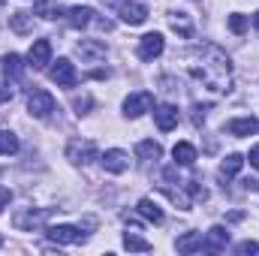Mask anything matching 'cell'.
Returning <instances> with one entry per match:
<instances>
[{"label": "cell", "instance_id": "1", "mask_svg": "<svg viewBox=\"0 0 259 256\" xmlns=\"http://www.w3.org/2000/svg\"><path fill=\"white\" fill-rule=\"evenodd\" d=\"M193 78H199L208 91L214 94H226L232 88V64H229V55L217 46H205L199 61L190 64Z\"/></svg>", "mask_w": 259, "mask_h": 256}, {"label": "cell", "instance_id": "2", "mask_svg": "<svg viewBox=\"0 0 259 256\" xmlns=\"http://www.w3.org/2000/svg\"><path fill=\"white\" fill-rule=\"evenodd\" d=\"M55 97L49 94V91H33L30 94V100H27V112L33 115V118H39V121H46V118H52V112H55Z\"/></svg>", "mask_w": 259, "mask_h": 256}, {"label": "cell", "instance_id": "3", "mask_svg": "<svg viewBox=\"0 0 259 256\" xmlns=\"http://www.w3.org/2000/svg\"><path fill=\"white\" fill-rule=\"evenodd\" d=\"M151 109H154V97L148 91H136V94H130L127 100H124V115L127 118H142Z\"/></svg>", "mask_w": 259, "mask_h": 256}, {"label": "cell", "instance_id": "4", "mask_svg": "<svg viewBox=\"0 0 259 256\" xmlns=\"http://www.w3.org/2000/svg\"><path fill=\"white\" fill-rule=\"evenodd\" d=\"M49 75H52V81H55L58 88H75V84H78V72H75V66L69 64L66 58H61L58 64L52 66Z\"/></svg>", "mask_w": 259, "mask_h": 256}, {"label": "cell", "instance_id": "5", "mask_svg": "<svg viewBox=\"0 0 259 256\" xmlns=\"http://www.w3.org/2000/svg\"><path fill=\"white\" fill-rule=\"evenodd\" d=\"M163 49H166L163 33H145V36L139 39V58H142V61H154V58H160Z\"/></svg>", "mask_w": 259, "mask_h": 256}, {"label": "cell", "instance_id": "6", "mask_svg": "<svg viewBox=\"0 0 259 256\" xmlns=\"http://www.w3.org/2000/svg\"><path fill=\"white\" fill-rule=\"evenodd\" d=\"M226 244H229V229L226 226H211L205 232V238H202L205 253H220V250H226Z\"/></svg>", "mask_w": 259, "mask_h": 256}, {"label": "cell", "instance_id": "7", "mask_svg": "<svg viewBox=\"0 0 259 256\" xmlns=\"http://www.w3.org/2000/svg\"><path fill=\"white\" fill-rule=\"evenodd\" d=\"M49 64H52V42H49V39H36V42L30 46V52H27V66L46 69Z\"/></svg>", "mask_w": 259, "mask_h": 256}, {"label": "cell", "instance_id": "8", "mask_svg": "<svg viewBox=\"0 0 259 256\" xmlns=\"http://www.w3.org/2000/svg\"><path fill=\"white\" fill-rule=\"evenodd\" d=\"M66 160L88 166V163L97 160V145H94V142H72V145L66 148Z\"/></svg>", "mask_w": 259, "mask_h": 256}, {"label": "cell", "instance_id": "9", "mask_svg": "<svg viewBox=\"0 0 259 256\" xmlns=\"http://www.w3.org/2000/svg\"><path fill=\"white\" fill-rule=\"evenodd\" d=\"M100 163H103V169H106V172H112V175H121V172H127L130 157H127V151H121V148H112V151H106V154L100 157Z\"/></svg>", "mask_w": 259, "mask_h": 256}, {"label": "cell", "instance_id": "10", "mask_svg": "<svg viewBox=\"0 0 259 256\" xmlns=\"http://www.w3.org/2000/svg\"><path fill=\"white\" fill-rule=\"evenodd\" d=\"M46 235H49V241H55V244H78V241H81V232H78L75 226H66V223L49 226Z\"/></svg>", "mask_w": 259, "mask_h": 256}, {"label": "cell", "instance_id": "11", "mask_svg": "<svg viewBox=\"0 0 259 256\" xmlns=\"http://www.w3.org/2000/svg\"><path fill=\"white\" fill-rule=\"evenodd\" d=\"M154 121H157V127L163 130V133H169L172 127H178V109L172 103H160L154 109Z\"/></svg>", "mask_w": 259, "mask_h": 256}, {"label": "cell", "instance_id": "12", "mask_svg": "<svg viewBox=\"0 0 259 256\" xmlns=\"http://www.w3.org/2000/svg\"><path fill=\"white\" fill-rule=\"evenodd\" d=\"M46 214H49V211H33V208H27V211H18V214L12 217V223H15V229L30 232V229H36V226L46 220Z\"/></svg>", "mask_w": 259, "mask_h": 256}, {"label": "cell", "instance_id": "13", "mask_svg": "<svg viewBox=\"0 0 259 256\" xmlns=\"http://www.w3.org/2000/svg\"><path fill=\"white\" fill-rule=\"evenodd\" d=\"M118 15H121V21H127V24H142V21L148 18V6H145V3H136V0H130V3H121Z\"/></svg>", "mask_w": 259, "mask_h": 256}, {"label": "cell", "instance_id": "14", "mask_svg": "<svg viewBox=\"0 0 259 256\" xmlns=\"http://www.w3.org/2000/svg\"><path fill=\"white\" fill-rule=\"evenodd\" d=\"M66 21H69V27H88L94 21V9L91 6H72V9H66Z\"/></svg>", "mask_w": 259, "mask_h": 256}, {"label": "cell", "instance_id": "15", "mask_svg": "<svg viewBox=\"0 0 259 256\" xmlns=\"http://www.w3.org/2000/svg\"><path fill=\"white\" fill-rule=\"evenodd\" d=\"M136 157H139V160H145V163H151V160H160V157H163V148H160V142L145 139V142H139V145H136Z\"/></svg>", "mask_w": 259, "mask_h": 256}, {"label": "cell", "instance_id": "16", "mask_svg": "<svg viewBox=\"0 0 259 256\" xmlns=\"http://www.w3.org/2000/svg\"><path fill=\"white\" fill-rule=\"evenodd\" d=\"M226 130H229L232 136H253L259 130V121L256 118H232V121L226 124Z\"/></svg>", "mask_w": 259, "mask_h": 256}, {"label": "cell", "instance_id": "17", "mask_svg": "<svg viewBox=\"0 0 259 256\" xmlns=\"http://www.w3.org/2000/svg\"><path fill=\"white\" fill-rule=\"evenodd\" d=\"M78 55L84 61H100V58H106V46L97 42V39H81L78 42Z\"/></svg>", "mask_w": 259, "mask_h": 256}, {"label": "cell", "instance_id": "18", "mask_svg": "<svg viewBox=\"0 0 259 256\" xmlns=\"http://www.w3.org/2000/svg\"><path fill=\"white\" fill-rule=\"evenodd\" d=\"M241 166H244V157H241V154H229V157L220 163V181L235 178V175L241 172Z\"/></svg>", "mask_w": 259, "mask_h": 256}, {"label": "cell", "instance_id": "19", "mask_svg": "<svg viewBox=\"0 0 259 256\" xmlns=\"http://www.w3.org/2000/svg\"><path fill=\"white\" fill-rule=\"evenodd\" d=\"M172 157H175L178 166H193L196 163V148L190 142H178V145L172 148Z\"/></svg>", "mask_w": 259, "mask_h": 256}, {"label": "cell", "instance_id": "20", "mask_svg": "<svg viewBox=\"0 0 259 256\" xmlns=\"http://www.w3.org/2000/svg\"><path fill=\"white\" fill-rule=\"evenodd\" d=\"M139 214L145 217V220H151V223H163V208L154 202V199H139Z\"/></svg>", "mask_w": 259, "mask_h": 256}, {"label": "cell", "instance_id": "21", "mask_svg": "<svg viewBox=\"0 0 259 256\" xmlns=\"http://www.w3.org/2000/svg\"><path fill=\"white\" fill-rule=\"evenodd\" d=\"M169 21H172V27H175L181 36H190V33H193V21H190V12H184V9H175Z\"/></svg>", "mask_w": 259, "mask_h": 256}, {"label": "cell", "instance_id": "22", "mask_svg": "<svg viewBox=\"0 0 259 256\" xmlns=\"http://www.w3.org/2000/svg\"><path fill=\"white\" fill-rule=\"evenodd\" d=\"M178 253H196V250H202V235L199 232H187V235H181L178 238Z\"/></svg>", "mask_w": 259, "mask_h": 256}, {"label": "cell", "instance_id": "23", "mask_svg": "<svg viewBox=\"0 0 259 256\" xmlns=\"http://www.w3.org/2000/svg\"><path fill=\"white\" fill-rule=\"evenodd\" d=\"M30 18H33V15H27V12H12V15H9V27H12L15 33H27V30L33 27Z\"/></svg>", "mask_w": 259, "mask_h": 256}, {"label": "cell", "instance_id": "24", "mask_svg": "<svg viewBox=\"0 0 259 256\" xmlns=\"http://www.w3.org/2000/svg\"><path fill=\"white\" fill-rule=\"evenodd\" d=\"M124 247H127V250H136V253H148V250H151V241H145V238L136 235V229H133V232L124 235Z\"/></svg>", "mask_w": 259, "mask_h": 256}, {"label": "cell", "instance_id": "25", "mask_svg": "<svg viewBox=\"0 0 259 256\" xmlns=\"http://www.w3.org/2000/svg\"><path fill=\"white\" fill-rule=\"evenodd\" d=\"M18 151V136L9 130H0V157H9Z\"/></svg>", "mask_w": 259, "mask_h": 256}, {"label": "cell", "instance_id": "26", "mask_svg": "<svg viewBox=\"0 0 259 256\" xmlns=\"http://www.w3.org/2000/svg\"><path fill=\"white\" fill-rule=\"evenodd\" d=\"M21 69H24V64H21V58H18V55H6V58H3V72H6V75L18 78V75H21Z\"/></svg>", "mask_w": 259, "mask_h": 256}, {"label": "cell", "instance_id": "27", "mask_svg": "<svg viewBox=\"0 0 259 256\" xmlns=\"http://www.w3.org/2000/svg\"><path fill=\"white\" fill-rule=\"evenodd\" d=\"M33 15L55 18V15H61V6H55V3H36V6H33Z\"/></svg>", "mask_w": 259, "mask_h": 256}, {"label": "cell", "instance_id": "28", "mask_svg": "<svg viewBox=\"0 0 259 256\" xmlns=\"http://www.w3.org/2000/svg\"><path fill=\"white\" fill-rule=\"evenodd\" d=\"M229 30H232V33H244V30H247V18H244L241 12L229 15Z\"/></svg>", "mask_w": 259, "mask_h": 256}, {"label": "cell", "instance_id": "29", "mask_svg": "<svg viewBox=\"0 0 259 256\" xmlns=\"http://www.w3.org/2000/svg\"><path fill=\"white\" fill-rule=\"evenodd\" d=\"M235 253L247 256V253H259V241H241L238 247H235Z\"/></svg>", "mask_w": 259, "mask_h": 256}, {"label": "cell", "instance_id": "30", "mask_svg": "<svg viewBox=\"0 0 259 256\" xmlns=\"http://www.w3.org/2000/svg\"><path fill=\"white\" fill-rule=\"evenodd\" d=\"M6 100H12V88L0 78V103H6Z\"/></svg>", "mask_w": 259, "mask_h": 256}, {"label": "cell", "instance_id": "31", "mask_svg": "<svg viewBox=\"0 0 259 256\" xmlns=\"http://www.w3.org/2000/svg\"><path fill=\"white\" fill-rule=\"evenodd\" d=\"M72 106H75V115H84V109L91 106V100H88V97H81V100H75Z\"/></svg>", "mask_w": 259, "mask_h": 256}, {"label": "cell", "instance_id": "32", "mask_svg": "<svg viewBox=\"0 0 259 256\" xmlns=\"http://www.w3.org/2000/svg\"><path fill=\"white\" fill-rule=\"evenodd\" d=\"M9 199H12V193L6 190V187H0V214H3V208L9 205Z\"/></svg>", "mask_w": 259, "mask_h": 256}, {"label": "cell", "instance_id": "33", "mask_svg": "<svg viewBox=\"0 0 259 256\" xmlns=\"http://www.w3.org/2000/svg\"><path fill=\"white\" fill-rule=\"evenodd\" d=\"M247 160H250V166H253V169H259V145H256V148H250Z\"/></svg>", "mask_w": 259, "mask_h": 256}, {"label": "cell", "instance_id": "34", "mask_svg": "<svg viewBox=\"0 0 259 256\" xmlns=\"http://www.w3.org/2000/svg\"><path fill=\"white\" fill-rule=\"evenodd\" d=\"M247 184V190H259V178H250V181H244Z\"/></svg>", "mask_w": 259, "mask_h": 256}, {"label": "cell", "instance_id": "35", "mask_svg": "<svg viewBox=\"0 0 259 256\" xmlns=\"http://www.w3.org/2000/svg\"><path fill=\"white\" fill-rule=\"evenodd\" d=\"M253 24H256V27H259V12H256V15H253Z\"/></svg>", "mask_w": 259, "mask_h": 256}, {"label": "cell", "instance_id": "36", "mask_svg": "<svg viewBox=\"0 0 259 256\" xmlns=\"http://www.w3.org/2000/svg\"><path fill=\"white\" fill-rule=\"evenodd\" d=\"M0 247H3V235H0Z\"/></svg>", "mask_w": 259, "mask_h": 256}]
</instances>
